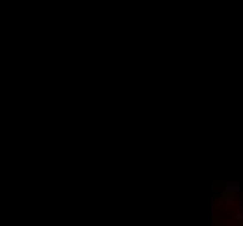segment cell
Segmentation results:
<instances>
[{
	"instance_id": "1",
	"label": "cell",
	"mask_w": 243,
	"mask_h": 226,
	"mask_svg": "<svg viewBox=\"0 0 243 226\" xmlns=\"http://www.w3.org/2000/svg\"><path fill=\"white\" fill-rule=\"evenodd\" d=\"M242 191V183L240 181H226L224 185V195H236Z\"/></svg>"
},
{
	"instance_id": "2",
	"label": "cell",
	"mask_w": 243,
	"mask_h": 226,
	"mask_svg": "<svg viewBox=\"0 0 243 226\" xmlns=\"http://www.w3.org/2000/svg\"><path fill=\"white\" fill-rule=\"evenodd\" d=\"M222 205H224L226 209H231V207H234V205H236V198H234V195H228L226 198L222 200Z\"/></svg>"
},
{
	"instance_id": "3",
	"label": "cell",
	"mask_w": 243,
	"mask_h": 226,
	"mask_svg": "<svg viewBox=\"0 0 243 226\" xmlns=\"http://www.w3.org/2000/svg\"><path fill=\"white\" fill-rule=\"evenodd\" d=\"M234 219L238 223H243V207H236L234 209Z\"/></svg>"
}]
</instances>
